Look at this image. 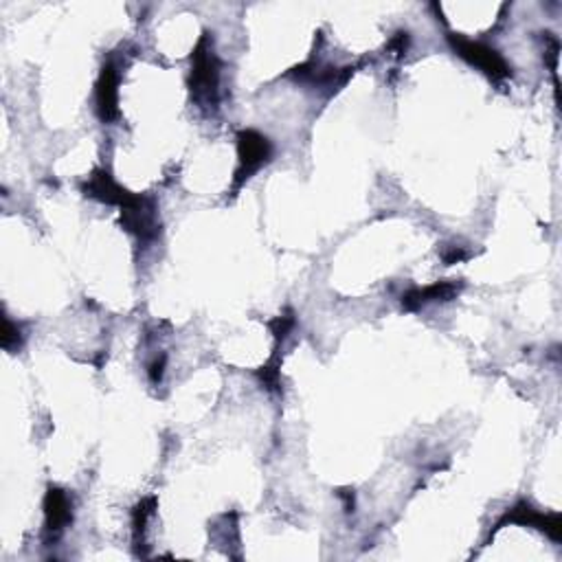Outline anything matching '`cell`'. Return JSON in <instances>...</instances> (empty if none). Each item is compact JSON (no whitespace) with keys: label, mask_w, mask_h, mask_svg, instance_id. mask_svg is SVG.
I'll list each match as a JSON object with an SVG mask.
<instances>
[{"label":"cell","mask_w":562,"mask_h":562,"mask_svg":"<svg viewBox=\"0 0 562 562\" xmlns=\"http://www.w3.org/2000/svg\"><path fill=\"white\" fill-rule=\"evenodd\" d=\"M191 92L202 106H218V88H220V62L213 53L211 38L205 35L196 46L194 66H191Z\"/></svg>","instance_id":"1"},{"label":"cell","mask_w":562,"mask_h":562,"mask_svg":"<svg viewBox=\"0 0 562 562\" xmlns=\"http://www.w3.org/2000/svg\"><path fill=\"white\" fill-rule=\"evenodd\" d=\"M237 156L239 168L236 171V180H233V191H239V187L247 183L255 171L268 163L273 156V143L255 130H242L237 134Z\"/></svg>","instance_id":"2"},{"label":"cell","mask_w":562,"mask_h":562,"mask_svg":"<svg viewBox=\"0 0 562 562\" xmlns=\"http://www.w3.org/2000/svg\"><path fill=\"white\" fill-rule=\"evenodd\" d=\"M449 43L452 44L457 55L464 57L468 64L477 66L479 71H483L488 77H492V80H506V77H509V73H512L508 62L503 60L501 53H497L492 46L472 43V40L460 38V35H449Z\"/></svg>","instance_id":"3"},{"label":"cell","mask_w":562,"mask_h":562,"mask_svg":"<svg viewBox=\"0 0 562 562\" xmlns=\"http://www.w3.org/2000/svg\"><path fill=\"white\" fill-rule=\"evenodd\" d=\"M121 225L126 231L137 236L143 242H150L160 233L159 211L152 198L130 196V200L121 207Z\"/></svg>","instance_id":"4"},{"label":"cell","mask_w":562,"mask_h":562,"mask_svg":"<svg viewBox=\"0 0 562 562\" xmlns=\"http://www.w3.org/2000/svg\"><path fill=\"white\" fill-rule=\"evenodd\" d=\"M508 523L538 528L540 532L551 536L556 543H558V540L562 538V520H560L558 514H543V512H538V509H534L532 506H529V503H518V506H514L512 509H509L506 517L499 520L497 528H494V532H497V529H501L503 525H508Z\"/></svg>","instance_id":"5"},{"label":"cell","mask_w":562,"mask_h":562,"mask_svg":"<svg viewBox=\"0 0 562 562\" xmlns=\"http://www.w3.org/2000/svg\"><path fill=\"white\" fill-rule=\"evenodd\" d=\"M97 114L103 123H112L119 117V73L114 64H106L102 69L95 92Z\"/></svg>","instance_id":"6"},{"label":"cell","mask_w":562,"mask_h":562,"mask_svg":"<svg viewBox=\"0 0 562 562\" xmlns=\"http://www.w3.org/2000/svg\"><path fill=\"white\" fill-rule=\"evenodd\" d=\"M44 529L49 538H57L66 529V525L73 520V506L69 494L60 488H49L44 497Z\"/></svg>","instance_id":"7"},{"label":"cell","mask_w":562,"mask_h":562,"mask_svg":"<svg viewBox=\"0 0 562 562\" xmlns=\"http://www.w3.org/2000/svg\"><path fill=\"white\" fill-rule=\"evenodd\" d=\"M86 196L95 198L99 202H106V205H117L121 209L123 205L130 200V191L123 189L121 185H117L112 180V176L108 174L106 170H97L92 171V176L88 179V183L84 185Z\"/></svg>","instance_id":"8"},{"label":"cell","mask_w":562,"mask_h":562,"mask_svg":"<svg viewBox=\"0 0 562 562\" xmlns=\"http://www.w3.org/2000/svg\"><path fill=\"white\" fill-rule=\"evenodd\" d=\"M460 293V286L455 281H440L429 288H415L402 295V305L407 310H420L422 305L433 304V301H451Z\"/></svg>","instance_id":"9"},{"label":"cell","mask_w":562,"mask_h":562,"mask_svg":"<svg viewBox=\"0 0 562 562\" xmlns=\"http://www.w3.org/2000/svg\"><path fill=\"white\" fill-rule=\"evenodd\" d=\"M156 508V499H143L132 512V534H134V547H140L143 545V534L145 528H148V518L154 514Z\"/></svg>","instance_id":"10"},{"label":"cell","mask_w":562,"mask_h":562,"mask_svg":"<svg viewBox=\"0 0 562 562\" xmlns=\"http://www.w3.org/2000/svg\"><path fill=\"white\" fill-rule=\"evenodd\" d=\"M281 365H279V358L273 356L270 361L257 372V378L266 384L268 392H279L281 387Z\"/></svg>","instance_id":"11"},{"label":"cell","mask_w":562,"mask_h":562,"mask_svg":"<svg viewBox=\"0 0 562 562\" xmlns=\"http://www.w3.org/2000/svg\"><path fill=\"white\" fill-rule=\"evenodd\" d=\"M0 341H3V347L7 352L18 350V347L23 345V330H20V325L14 324L9 316H5L3 321V336H0Z\"/></svg>","instance_id":"12"},{"label":"cell","mask_w":562,"mask_h":562,"mask_svg":"<svg viewBox=\"0 0 562 562\" xmlns=\"http://www.w3.org/2000/svg\"><path fill=\"white\" fill-rule=\"evenodd\" d=\"M293 327H295L293 312H288V315L277 316V319L270 321V332H273V336L277 338V341H284V338L293 332Z\"/></svg>","instance_id":"13"},{"label":"cell","mask_w":562,"mask_h":562,"mask_svg":"<svg viewBox=\"0 0 562 562\" xmlns=\"http://www.w3.org/2000/svg\"><path fill=\"white\" fill-rule=\"evenodd\" d=\"M409 46H411V35L407 31H400V34L393 35L392 43H389V53L393 57H404L407 55Z\"/></svg>","instance_id":"14"},{"label":"cell","mask_w":562,"mask_h":562,"mask_svg":"<svg viewBox=\"0 0 562 562\" xmlns=\"http://www.w3.org/2000/svg\"><path fill=\"white\" fill-rule=\"evenodd\" d=\"M163 373H165V356L154 358L152 365H150V380H152L154 384H159L160 380H163Z\"/></svg>","instance_id":"15"},{"label":"cell","mask_w":562,"mask_h":562,"mask_svg":"<svg viewBox=\"0 0 562 562\" xmlns=\"http://www.w3.org/2000/svg\"><path fill=\"white\" fill-rule=\"evenodd\" d=\"M468 257V251H464V248L461 247H452L449 253L444 255V262L446 264H457V262H464V259Z\"/></svg>","instance_id":"16"}]
</instances>
